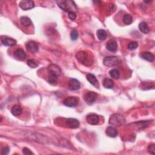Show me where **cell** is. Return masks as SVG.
<instances>
[{
  "label": "cell",
  "instance_id": "6da1fadb",
  "mask_svg": "<svg viewBox=\"0 0 155 155\" xmlns=\"http://www.w3.org/2000/svg\"><path fill=\"white\" fill-rule=\"evenodd\" d=\"M76 59L85 66H90L94 63V56L86 51H80L76 55Z\"/></svg>",
  "mask_w": 155,
  "mask_h": 155
},
{
  "label": "cell",
  "instance_id": "7a4b0ae2",
  "mask_svg": "<svg viewBox=\"0 0 155 155\" xmlns=\"http://www.w3.org/2000/svg\"><path fill=\"white\" fill-rule=\"evenodd\" d=\"M126 119L121 114H114L110 116L109 119V124L115 127H119L125 123Z\"/></svg>",
  "mask_w": 155,
  "mask_h": 155
},
{
  "label": "cell",
  "instance_id": "3957f363",
  "mask_svg": "<svg viewBox=\"0 0 155 155\" xmlns=\"http://www.w3.org/2000/svg\"><path fill=\"white\" fill-rule=\"evenodd\" d=\"M121 63V60L119 58L113 56H107L104 59L103 63L107 67H115L118 66Z\"/></svg>",
  "mask_w": 155,
  "mask_h": 155
},
{
  "label": "cell",
  "instance_id": "277c9868",
  "mask_svg": "<svg viewBox=\"0 0 155 155\" xmlns=\"http://www.w3.org/2000/svg\"><path fill=\"white\" fill-rule=\"evenodd\" d=\"M98 97L97 94L94 91H90L87 93L84 96V100L86 102L88 105H91L94 104Z\"/></svg>",
  "mask_w": 155,
  "mask_h": 155
},
{
  "label": "cell",
  "instance_id": "5b68a950",
  "mask_svg": "<svg viewBox=\"0 0 155 155\" xmlns=\"http://www.w3.org/2000/svg\"><path fill=\"white\" fill-rule=\"evenodd\" d=\"M79 99L75 97H67L63 101V104L69 107H75L78 104Z\"/></svg>",
  "mask_w": 155,
  "mask_h": 155
},
{
  "label": "cell",
  "instance_id": "8992f818",
  "mask_svg": "<svg viewBox=\"0 0 155 155\" xmlns=\"http://www.w3.org/2000/svg\"><path fill=\"white\" fill-rule=\"evenodd\" d=\"M19 6L24 10H28L35 7V3L31 0H23V1L20 2Z\"/></svg>",
  "mask_w": 155,
  "mask_h": 155
},
{
  "label": "cell",
  "instance_id": "52a82bcc",
  "mask_svg": "<svg viewBox=\"0 0 155 155\" xmlns=\"http://www.w3.org/2000/svg\"><path fill=\"white\" fill-rule=\"evenodd\" d=\"M86 121L90 125H97L99 121V117L95 113H90L87 116Z\"/></svg>",
  "mask_w": 155,
  "mask_h": 155
},
{
  "label": "cell",
  "instance_id": "ba28073f",
  "mask_svg": "<svg viewBox=\"0 0 155 155\" xmlns=\"http://www.w3.org/2000/svg\"><path fill=\"white\" fill-rule=\"evenodd\" d=\"M26 48L28 52L32 53H35L37 52L39 49L38 44L34 41H30L28 42L26 45Z\"/></svg>",
  "mask_w": 155,
  "mask_h": 155
},
{
  "label": "cell",
  "instance_id": "9c48e42d",
  "mask_svg": "<svg viewBox=\"0 0 155 155\" xmlns=\"http://www.w3.org/2000/svg\"><path fill=\"white\" fill-rule=\"evenodd\" d=\"M58 7L66 12H70V6L74 3L71 1H56Z\"/></svg>",
  "mask_w": 155,
  "mask_h": 155
},
{
  "label": "cell",
  "instance_id": "30bf717a",
  "mask_svg": "<svg viewBox=\"0 0 155 155\" xmlns=\"http://www.w3.org/2000/svg\"><path fill=\"white\" fill-rule=\"evenodd\" d=\"M66 126L70 129H77L80 127V122L79 121L75 118H68L66 121Z\"/></svg>",
  "mask_w": 155,
  "mask_h": 155
},
{
  "label": "cell",
  "instance_id": "8fae6325",
  "mask_svg": "<svg viewBox=\"0 0 155 155\" xmlns=\"http://www.w3.org/2000/svg\"><path fill=\"white\" fill-rule=\"evenodd\" d=\"M49 72H50V75H54V76H58L61 75V68L56 65V64H51L49 66Z\"/></svg>",
  "mask_w": 155,
  "mask_h": 155
},
{
  "label": "cell",
  "instance_id": "7c38bea8",
  "mask_svg": "<svg viewBox=\"0 0 155 155\" xmlns=\"http://www.w3.org/2000/svg\"><path fill=\"white\" fill-rule=\"evenodd\" d=\"M1 42L6 46H13L17 44L16 40L6 36H1Z\"/></svg>",
  "mask_w": 155,
  "mask_h": 155
},
{
  "label": "cell",
  "instance_id": "4fadbf2b",
  "mask_svg": "<svg viewBox=\"0 0 155 155\" xmlns=\"http://www.w3.org/2000/svg\"><path fill=\"white\" fill-rule=\"evenodd\" d=\"M69 88L71 90H77L80 89L81 84L79 81L76 79H71L69 82Z\"/></svg>",
  "mask_w": 155,
  "mask_h": 155
},
{
  "label": "cell",
  "instance_id": "5bb4252c",
  "mask_svg": "<svg viewBox=\"0 0 155 155\" xmlns=\"http://www.w3.org/2000/svg\"><path fill=\"white\" fill-rule=\"evenodd\" d=\"M118 44L116 41L112 39L108 41L107 44V49L112 52H115L117 50Z\"/></svg>",
  "mask_w": 155,
  "mask_h": 155
},
{
  "label": "cell",
  "instance_id": "9a60e30c",
  "mask_svg": "<svg viewBox=\"0 0 155 155\" xmlns=\"http://www.w3.org/2000/svg\"><path fill=\"white\" fill-rule=\"evenodd\" d=\"M14 56H15V58L17 59L18 60L23 61V60L25 59V58L26 57V54L23 49H18L17 50L15 51Z\"/></svg>",
  "mask_w": 155,
  "mask_h": 155
},
{
  "label": "cell",
  "instance_id": "2e32d148",
  "mask_svg": "<svg viewBox=\"0 0 155 155\" xmlns=\"http://www.w3.org/2000/svg\"><path fill=\"white\" fill-rule=\"evenodd\" d=\"M105 133L110 137H116L118 135V131L113 127H108L105 130Z\"/></svg>",
  "mask_w": 155,
  "mask_h": 155
},
{
  "label": "cell",
  "instance_id": "e0dca14e",
  "mask_svg": "<svg viewBox=\"0 0 155 155\" xmlns=\"http://www.w3.org/2000/svg\"><path fill=\"white\" fill-rule=\"evenodd\" d=\"M139 56L141 58H143L144 60H146L149 62H153L154 59V55L148 52H141L139 54Z\"/></svg>",
  "mask_w": 155,
  "mask_h": 155
},
{
  "label": "cell",
  "instance_id": "ac0fdd59",
  "mask_svg": "<svg viewBox=\"0 0 155 155\" xmlns=\"http://www.w3.org/2000/svg\"><path fill=\"white\" fill-rule=\"evenodd\" d=\"M22 112H23L22 108L18 105H14L11 110L12 114L15 116H18L21 115V114L22 113Z\"/></svg>",
  "mask_w": 155,
  "mask_h": 155
},
{
  "label": "cell",
  "instance_id": "d6986e66",
  "mask_svg": "<svg viewBox=\"0 0 155 155\" xmlns=\"http://www.w3.org/2000/svg\"><path fill=\"white\" fill-rule=\"evenodd\" d=\"M97 35L98 38L100 41H104L107 38V34L106 32V31L103 29L98 30L97 32Z\"/></svg>",
  "mask_w": 155,
  "mask_h": 155
},
{
  "label": "cell",
  "instance_id": "ffe728a7",
  "mask_svg": "<svg viewBox=\"0 0 155 155\" xmlns=\"http://www.w3.org/2000/svg\"><path fill=\"white\" fill-rule=\"evenodd\" d=\"M87 80L93 86H96L98 84V80L97 79L96 76L94 75H93L91 73L87 74Z\"/></svg>",
  "mask_w": 155,
  "mask_h": 155
},
{
  "label": "cell",
  "instance_id": "44dd1931",
  "mask_svg": "<svg viewBox=\"0 0 155 155\" xmlns=\"http://www.w3.org/2000/svg\"><path fill=\"white\" fill-rule=\"evenodd\" d=\"M103 86L106 88H112L114 86V82L112 79L106 78L103 81Z\"/></svg>",
  "mask_w": 155,
  "mask_h": 155
},
{
  "label": "cell",
  "instance_id": "7402d4cb",
  "mask_svg": "<svg viewBox=\"0 0 155 155\" xmlns=\"http://www.w3.org/2000/svg\"><path fill=\"white\" fill-rule=\"evenodd\" d=\"M139 30H140L141 32H143V34H147L150 32L149 27H148V25L147 24V23H145V22H142L139 24Z\"/></svg>",
  "mask_w": 155,
  "mask_h": 155
},
{
  "label": "cell",
  "instance_id": "603a6c76",
  "mask_svg": "<svg viewBox=\"0 0 155 155\" xmlns=\"http://www.w3.org/2000/svg\"><path fill=\"white\" fill-rule=\"evenodd\" d=\"M20 22L21 24L25 27L30 26L32 24V21H31V20L29 17H22L20 18Z\"/></svg>",
  "mask_w": 155,
  "mask_h": 155
},
{
  "label": "cell",
  "instance_id": "cb8c5ba5",
  "mask_svg": "<svg viewBox=\"0 0 155 155\" xmlns=\"http://www.w3.org/2000/svg\"><path fill=\"white\" fill-rule=\"evenodd\" d=\"M110 76L112 78L115 80H118L119 79V78L120 76V72L118 69H113L110 70L109 72Z\"/></svg>",
  "mask_w": 155,
  "mask_h": 155
},
{
  "label": "cell",
  "instance_id": "d4e9b609",
  "mask_svg": "<svg viewBox=\"0 0 155 155\" xmlns=\"http://www.w3.org/2000/svg\"><path fill=\"white\" fill-rule=\"evenodd\" d=\"M123 21L124 23L126 25H129L132 24L133 21V18L129 14H126L123 17Z\"/></svg>",
  "mask_w": 155,
  "mask_h": 155
},
{
  "label": "cell",
  "instance_id": "484cf974",
  "mask_svg": "<svg viewBox=\"0 0 155 155\" xmlns=\"http://www.w3.org/2000/svg\"><path fill=\"white\" fill-rule=\"evenodd\" d=\"M48 82L49 84H50L51 85L53 86H56L58 83V78H57V76L50 75L48 78Z\"/></svg>",
  "mask_w": 155,
  "mask_h": 155
},
{
  "label": "cell",
  "instance_id": "4316f807",
  "mask_svg": "<svg viewBox=\"0 0 155 155\" xmlns=\"http://www.w3.org/2000/svg\"><path fill=\"white\" fill-rule=\"evenodd\" d=\"M27 65L31 68H36L38 67V64L35 60L29 59L27 61Z\"/></svg>",
  "mask_w": 155,
  "mask_h": 155
},
{
  "label": "cell",
  "instance_id": "83f0119b",
  "mask_svg": "<svg viewBox=\"0 0 155 155\" xmlns=\"http://www.w3.org/2000/svg\"><path fill=\"white\" fill-rule=\"evenodd\" d=\"M79 37V34H78V32L76 30H73L71 33H70V38L73 41H76L78 38Z\"/></svg>",
  "mask_w": 155,
  "mask_h": 155
},
{
  "label": "cell",
  "instance_id": "f1b7e54d",
  "mask_svg": "<svg viewBox=\"0 0 155 155\" xmlns=\"http://www.w3.org/2000/svg\"><path fill=\"white\" fill-rule=\"evenodd\" d=\"M138 47V42H136V41H132V42H130L129 45H128V48L131 50H135Z\"/></svg>",
  "mask_w": 155,
  "mask_h": 155
},
{
  "label": "cell",
  "instance_id": "f546056e",
  "mask_svg": "<svg viewBox=\"0 0 155 155\" xmlns=\"http://www.w3.org/2000/svg\"><path fill=\"white\" fill-rule=\"evenodd\" d=\"M148 151L149 153L151 154H155V144H150L148 147Z\"/></svg>",
  "mask_w": 155,
  "mask_h": 155
},
{
  "label": "cell",
  "instance_id": "4dcf8cb0",
  "mask_svg": "<svg viewBox=\"0 0 155 155\" xmlns=\"http://www.w3.org/2000/svg\"><path fill=\"white\" fill-rule=\"evenodd\" d=\"M69 17L71 20H75L76 18V15L73 11L69 12Z\"/></svg>",
  "mask_w": 155,
  "mask_h": 155
},
{
  "label": "cell",
  "instance_id": "1f68e13d",
  "mask_svg": "<svg viewBox=\"0 0 155 155\" xmlns=\"http://www.w3.org/2000/svg\"><path fill=\"white\" fill-rule=\"evenodd\" d=\"M23 154H26V155H29V154H34V153L32 151H31V150L26 147L24 148L23 150Z\"/></svg>",
  "mask_w": 155,
  "mask_h": 155
},
{
  "label": "cell",
  "instance_id": "d6a6232c",
  "mask_svg": "<svg viewBox=\"0 0 155 155\" xmlns=\"http://www.w3.org/2000/svg\"><path fill=\"white\" fill-rule=\"evenodd\" d=\"M10 151V148L8 147H6L4 148H3V150H1V155H6V154H7L9 153Z\"/></svg>",
  "mask_w": 155,
  "mask_h": 155
}]
</instances>
